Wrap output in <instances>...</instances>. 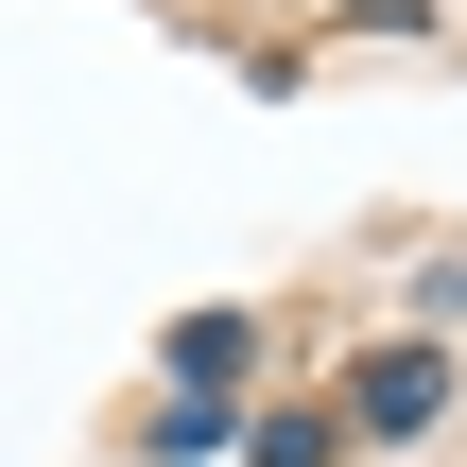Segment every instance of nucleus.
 Returning <instances> with one entry per match:
<instances>
[{"label":"nucleus","mask_w":467,"mask_h":467,"mask_svg":"<svg viewBox=\"0 0 467 467\" xmlns=\"http://www.w3.org/2000/svg\"><path fill=\"white\" fill-rule=\"evenodd\" d=\"M243 364H260L243 312H191V329H173V381H191V399H243Z\"/></svg>","instance_id":"2"},{"label":"nucleus","mask_w":467,"mask_h":467,"mask_svg":"<svg viewBox=\"0 0 467 467\" xmlns=\"http://www.w3.org/2000/svg\"><path fill=\"white\" fill-rule=\"evenodd\" d=\"M433 416H451V347H364V364H347V416H329V433L399 451V433H433Z\"/></svg>","instance_id":"1"},{"label":"nucleus","mask_w":467,"mask_h":467,"mask_svg":"<svg viewBox=\"0 0 467 467\" xmlns=\"http://www.w3.org/2000/svg\"><path fill=\"white\" fill-rule=\"evenodd\" d=\"M243 451H260V467H329V451H347V433H329V416H260Z\"/></svg>","instance_id":"3"}]
</instances>
